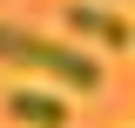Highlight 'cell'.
Here are the masks:
<instances>
[{"mask_svg":"<svg viewBox=\"0 0 135 128\" xmlns=\"http://www.w3.org/2000/svg\"><path fill=\"white\" fill-rule=\"evenodd\" d=\"M128 7H135V0H128Z\"/></svg>","mask_w":135,"mask_h":128,"instance_id":"cell-4","label":"cell"},{"mask_svg":"<svg viewBox=\"0 0 135 128\" xmlns=\"http://www.w3.org/2000/svg\"><path fill=\"white\" fill-rule=\"evenodd\" d=\"M0 61L34 67V74L61 81V88H101V61L95 54L68 47V41H47V34H34V27H14V20H0Z\"/></svg>","mask_w":135,"mask_h":128,"instance_id":"cell-1","label":"cell"},{"mask_svg":"<svg viewBox=\"0 0 135 128\" xmlns=\"http://www.w3.org/2000/svg\"><path fill=\"white\" fill-rule=\"evenodd\" d=\"M0 108L14 115L20 128H68V101L47 95V88H7V95H0Z\"/></svg>","mask_w":135,"mask_h":128,"instance_id":"cell-3","label":"cell"},{"mask_svg":"<svg viewBox=\"0 0 135 128\" xmlns=\"http://www.w3.org/2000/svg\"><path fill=\"white\" fill-rule=\"evenodd\" d=\"M61 20H68V34H81V41H101V47H135V27L115 14V7H101V0H74Z\"/></svg>","mask_w":135,"mask_h":128,"instance_id":"cell-2","label":"cell"}]
</instances>
